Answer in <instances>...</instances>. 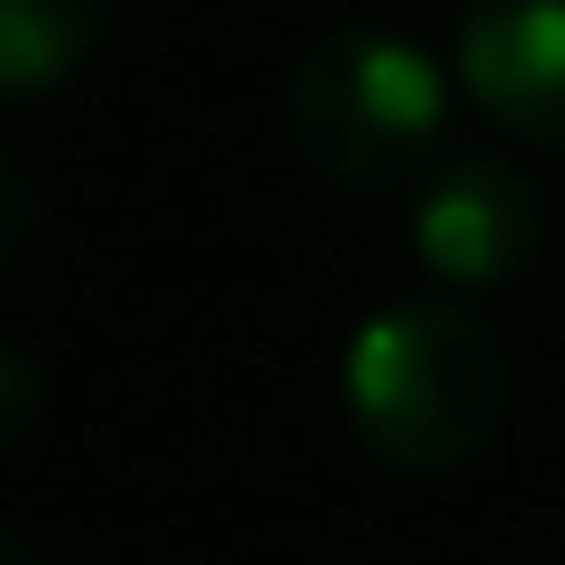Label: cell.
I'll return each instance as SVG.
<instances>
[{
  "label": "cell",
  "instance_id": "obj_1",
  "mask_svg": "<svg viewBox=\"0 0 565 565\" xmlns=\"http://www.w3.org/2000/svg\"><path fill=\"white\" fill-rule=\"evenodd\" d=\"M515 399L508 341L458 300H391L350 333L341 407L374 466L391 475H458L499 441Z\"/></svg>",
  "mask_w": 565,
  "mask_h": 565
},
{
  "label": "cell",
  "instance_id": "obj_2",
  "mask_svg": "<svg viewBox=\"0 0 565 565\" xmlns=\"http://www.w3.org/2000/svg\"><path fill=\"white\" fill-rule=\"evenodd\" d=\"M458 67L391 25H341L317 34L291 67V141L317 175L350 192H399L433 175V150L449 134Z\"/></svg>",
  "mask_w": 565,
  "mask_h": 565
},
{
  "label": "cell",
  "instance_id": "obj_3",
  "mask_svg": "<svg viewBox=\"0 0 565 565\" xmlns=\"http://www.w3.org/2000/svg\"><path fill=\"white\" fill-rule=\"evenodd\" d=\"M407 242L424 275L449 291H499L524 282L548 249V200L524 167L508 159H441L407 200Z\"/></svg>",
  "mask_w": 565,
  "mask_h": 565
},
{
  "label": "cell",
  "instance_id": "obj_4",
  "mask_svg": "<svg viewBox=\"0 0 565 565\" xmlns=\"http://www.w3.org/2000/svg\"><path fill=\"white\" fill-rule=\"evenodd\" d=\"M458 92L541 150H565V0H458Z\"/></svg>",
  "mask_w": 565,
  "mask_h": 565
},
{
  "label": "cell",
  "instance_id": "obj_5",
  "mask_svg": "<svg viewBox=\"0 0 565 565\" xmlns=\"http://www.w3.org/2000/svg\"><path fill=\"white\" fill-rule=\"evenodd\" d=\"M125 0H0V92H51L108 42Z\"/></svg>",
  "mask_w": 565,
  "mask_h": 565
},
{
  "label": "cell",
  "instance_id": "obj_6",
  "mask_svg": "<svg viewBox=\"0 0 565 565\" xmlns=\"http://www.w3.org/2000/svg\"><path fill=\"white\" fill-rule=\"evenodd\" d=\"M34 416H42V366L0 341V449H18L34 433Z\"/></svg>",
  "mask_w": 565,
  "mask_h": 565
},
{
  "label": "cell",
  "instance_id": "obj_7",
  "mask_svg": "<svg viewBox=\"0 0 565 565\" xmlns=\"http://www.w3.org/2000/svg\"><path fill=\"white\" fill-rule=\"evenodd\" d=\"M25 242H34V175H25V159L0 141V275L25 258Z\"/></svg>",
  "mask_w": 565,
  "mask_h": 565
},
{
  "label": "cell",
  "instance_id": "obj_8",
  "mask_svg": "<svg viewBox=\"0 0 565 565\" xmlns=\"http://www.w3.org/2000/svg\"><path fill=\"white\" fill-rule=\"evenodd\" d=\"M0 565H42V557H34V548L18 541V532H0Z\"/></svg>",
  "mask_w": 565,
  "mask_h": 565
}]
</instances>
